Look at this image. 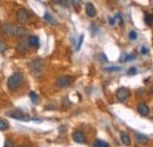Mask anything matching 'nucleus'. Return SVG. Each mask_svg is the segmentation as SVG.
Returning <instances> with one entry per match:
<instances>
[{
	"label": "nucleus",
	"instance_id": "obj_1",
	"mask_svg": "<svg viewBox=\"0 0 153 147\" xmlns=\"http://www.w3.org/2000/svg\"><path fill=\"white\" fill-rule=\"evenodd\" d=\"M1 32H2V34L7 36V37L21 38L26 36V30L24 27L16 26V25L10 24V22H5L1 25Z\"/></svg>",
	"mask_w": 153,
	"mask_h": 147
},
{
	"label": "nucleus",
	"instance_id": "obj_2",
	"mask_svg": "<svg viewBox=\"0 0 153 147\" xmlns=\"http://www.w3.org/2000/svg\"><path fill=\"white\" fill-rule=\"evenodd\" d=\"M28 68H30L31 74L34 78H40L44 73V61H42V59L41 58L32 59L28 64Z\"/></svg>",
	"mask_w": 153,
	"mask_h": 147
},
{
	"label": "nucleus",
	"instance_id": "obj_3",
	"mask_svg": "<svg viewBox=\"0 0 153 147\" xmlns=\"http://www.w3.org/2000/svg\"><path fill=\"white\" fill-rule=\"evenodd\" d=\"M22 84H24V75L21 73H13L7 80V86L11 91L18 90Z\"/></svg>",
	"mask_w": 153,
	"mask_h": 147
},
{
	"label": "nucleus",
	"instance_id": "obj_4",
	"mask_svg": "<svg viewBox=\"0 0 153 147\" xmlns=\"http://www.w3.org/2000/svg\"><path fill=\"white\" fill-rule=\"evenodd\" d=\"M7 115L13 118V119H16V120H19V121H28V120H31V118L27 114H25L22 111L18 110V108L7 112Z\"/></svg>",
	"mask_w": 153,
	"mask_h": 147
},
{
	"label": "nucleus",
	"instance_id": "obj_5",
	"mask_svg": "<svg viewBox=\"0 0 153 147\" xmlns=\"http://www.w3.org/2000/svg\"><path fill=\"white\" fill-rule=\"evenodd\" d=\"M73 82V78L71 75H60L56 81V85L59 88H66Z\"/></svg>",
	"mask_w": 153,
	"mask_h": 147
},
{
	"label": "nucleus",
	"instance_id": "obj_6",
	"mask_svg": "<svg viewBox=\"0 0 153 147\" xmlns=\"http://www.w3.org/2000/svg\"><path fill=\"white\" fill-rule=\"evenodd\" d=\"M115 95H117V99H118L119 101L124 102V101H126V100L128 99V97H130V90L126 88V87H120V88L117 90Z\"/></svg>",
	"mask_w": 153,
	"mask_h": 147
},
{
	"label": "nucleus",
	"instance_id": "obj_7",
	"mask_svg": "<svg viewBox=\"0 0 153 147\" xmlns=\"http://www.w3.org/2000/svg\"><path fill=\"white\" fill-rule=\"evenodd\" d=\"M30 19V13L27 12V10L25 8H19L17 12V20L19 21L20 24H25Z\"/></svg>",
	"mask_w": 153,
	"mask_h": 147
},
{
	"label": "nucleus",
	"instance_id": "obj_8",
	"mask_svg": "<svg viewBox=\"0 0 153 147\" xmlns=\"http://www.w3.org/2000/svg\"><path fill=\"white\" fill-rule=\"evenodd\" d=\"M73 140L78 144H85L86 143V137L81 131H76L73 133Z\"/></svg>",
	"mask_w": 153,
	"mask_h": 147
},
{
	"label": "nucleus",
	"instance_id": "obj_9",
	"mask_svg": "<svg viewBox=\"0 0 153 147\" xmlns=\"http://www.w3.org/2000/svg\"><path fill=\"white\" fill-rule=\"evenodd\" d=\"M137 111H138V113H139L141 117H147V115L150 114V107H149L146 104H144V102H141V104L138 105Z\"/></svg>",
	"mask_w": 153,
	"mask_h": 147
},
{
	"label": "nucleus",
	"instance_id": "obj_10",
	"mask_svg": "<svg viewBox=\"0 0 153 147\" xmlns=\"http://www.w3.org/2000/svg\"><path fill=\"white\" fill-rule=\"evenodd\" d=\"M85 10H86V14H87L90 18H93V17L97 16V10H96V7L93 6V4L87 2L86 6H85Z\"/></svg>",
	"mask_w": 153,
	"mask_h": 147
},
{
	"label": "nucleus",
	"instance_id": "obj_11",
	"mask_svg": "<svg viewBox=\"0 0 153 147\" xmlns=\"http://www.w3.org/2000/svg\"><path fill=\"white\" fill-rule=\"evenodd\" d=\"M27 44H28V46H30V47L38 48L39 44H40L39 38L37 37V36H30V37H28V40H27Z\"/></svg>",
	"mask_w": 153,
	"mask_h": 147
},
{
	"label": "nucleus",
	"instance_id": "obj_12",
	"mask_svg": "<svg viewBox=\"0 0 153 147\" xmlns=\"http://www.w3.org/2000/svg\"><path fill=\"white\" fill-rule=\"evenodd\" d=\"M28 48H30V46H28L27 41H20L19 44H18V46H17V51H18L19 53H25V52H27Z\"/></svg>",
	"mask_w": 153,
	"mask_h": 147
},
{
	"label": "nucleus",
	"instance_id": "obj_13",
	"mask_svg": "<svg viewBox=\"0 0 153 147\" xmlns=\"http://www.w3.org/2000/svg\"><path fill=\"white\" fill-rule=\"evenodd\" d=\"M120 139H121V141H123V144L125 146H130L131 145V138H130V135L127 133L120 132Z\"/></svg>",
	"mask_w": 153,
	"mask_h": 147
},
{
	"label": "nucleus",
	"instance_id": "obj_14",
	"mask_svg": "<svg viewBox=\"0 0 153 147\" xmlns=\"http://www.w3.org/2000/svg\"><path fill=\"white\" fill-rule=\"evenodd\" d=\"M135 139H137V141L139 143V144H141V145H146L147 143H149V138H147V135H144V134H140V133H137L135 134Z\"/></svg>",
	"mask_w": 153,
	"mask_h": 147
},
{
	"label": "nucleus",
	"instance_id": "obj_15",
	"mask_svg": "<svg viewBox=\"0 0 153 147\" xmlns=\"http://www.w3.org/2000/svg\"><path fill=\"white\" fill-rule=\"evenodd\" d=\"M28 95H30V99L32 100V102L37 105V104L39 102V97H38V94H37L36 92H33V91H32V92H30V94H28Z\"/></svg>",
	"mask_w": 153,
	"mask_h": 147
},
{
	"label": "nucleus",
	"instance_id": "obj_16",
	"mask_svg": "<svg viewBox=\"0 0 153 147\" xmlns=\"http://www.w3.org/2000/svg\"><path fill=\"white\" fill-rule=\"evenodd\" d=\"M61 106H62V108H64V110H67V108L71 106V101L68 100V98H67V97H65V98L61 100Z\"/></svg>",
	"mask_w": 153,
	"mask_h": 147
},
{
	"label": "nucleus",
	"instance_id": "obj_17",
	"mask_svg": "<svg viewBox=\"0 0 153 147\" xmlns=\"http://www.w3.org/2000/svg\"><path fill=\"white\" fill-rule=\"evenodd\" d=\"M93 147H110V145L102 140H96L93 144Z\"/></svg>",
	"mask_w": 153,
	"mask_h": 147
},
{
	"label": "nucleus",
	"instance_id": "obj_18",
	"mask_svg": "<svg viewBox=\"0 0 153 147\" xmlns=\"http://www.w3.org/2000/svg\"><path fill=\"white\" fill-rule=\"evenodd\" d=\"M8 122L6 121V120H4V119H0V131H6V129L8 128Z\"/></svg>",
	"mask_w": 153,
	"mask_h": 147
},
{
	"label": "nucleus",
	"instance_id": "obj_19",
	"mask_svg": "<svg viewBox=\"0 0 153 147\" xmlns=\"http://www.w3.org/2000/svg\"><path fill=\"white\" fill-rule=\"evenodd\" d=\"M145 22H146V25L147 26H151L152 25V22H153V17H152V14H146L145 16Z\"/></svg>",
	"mask_w": 153,
	"mask_h": 147
},
{
	"label": "nucleus",
	"instance_id": "obj_20",
	"mask_svg": "<svg viewBox=\"0 0 153 147\" xmlns=\"http://www.w3.org/2000/svg\"><path fill=\"white\" fill-rule=\"evenodd\" d=\"M44 19L46 20V21H48L50 24H57V21H56V19L52 18L48 13H45V16H44Z\"/></svg>",
	"mask_w": 153,
	"mask_h": 147
},
{
	"label": "nucleus",
	"instance_id": "obj_21",
	"mask_svg": "<svg viewBox=\"0 0 153 147\" xmlns=\"http://www.w3.org/2000/svg\"><path fill=\"white\" fill-rule=\"evenodd\" d=\"M105 71L106 72H118V71H120V67H118V66H110V67L105 68Z\"/></svg>",
	"mask_w": 153,
	"mask_h": 147
},
{
	"label": "nucleus",
	"instance_id": "obj_22",
	"mask_svg": "<svg viewBox=\"0 0 153 147\" xmlns=\"http://www.w3.org/2000/svg\"><path fill=\"white\" fill-rule=\"evenodd\" d=\"M6 48H7V45L5 44L4 40L0 39V53H4V52L6 51Z\"/></svg>",
	"mask_w": 153,
	"mask_h": 147
},
{
	"label": "nucleus",
	"instance_id": "obj_23",
	"mask_svg": "<svg viewBox=\"0 0 153 147\" xmlns=\"http://www.w3.org/2000/svg\"><path fill=\"white\" fill-rule=\"evenodd\" d=\"M53 4H59V5H64L66 6L67 5V0H52Z\"/></svg>",
	"mask_w": 153,
	"mask_h": 147
},
{
	"label": "nucleus",
	"instance_id": "obj_24",
	"mask_svg": "<svg viewBox=\"0 0 153 147\" xmlns=\"http://www.w3.org/2000/svg\"><path fill=\"white\" fill-rule=\"evenodd\" d=\"M82 40H84V34H81V37L79 38V42H78V45H76V51H79V50H80L81 44H82Z\"/></svg>",
	"mask_w": 153,
	"mask_h": 147
},
{
	"label": "nucleus",
	"instance_id": "obj_25",
	"mask_svg": "<svg viewBox=\"0 0 153 147\" xmlns=\"http://www.w3.org/2000/svg\"><path fill=\"white\" fill-rule=\"evenodd\" d=\"M5 147H16V146H14V144H13L10 139H7V140L5 141Z\"/></svg>",
	"mask_w": 153,
	"mask_h": 147
},
{
	"label": "nucleus",
	"instance_id": "obj_26",
	"mask_svg": "<svg viewBox=\"0 0 153 147\" xmlns=\"http://www.w3.org/2000/svg\"><path fill=\"white\" fill-rule=\"evenodd\" d=\"M128 37H130V39H131V40H135L138 36H137V33H135L134 31H131V32H130V34H128Z\"/></svg>",
	"mask_w": 153,
	"mask_h": 147
},
{
	"label": "nucleus",
	"instance_id": "obj_27",
	"mask_svg": "<svg viewBox=\"0 0 153 147\" xmlns=\"http://www.w3.org/2000/svg\"><path fill=\"white\" fill-rule=\"evenodd\" d=\"M135 72H137V68L135 67H131L127 73H128V75H133V74H135Z\"/></svg>",
	"mask_w": 153,
	"mask_h": 147
},
{
	"label": "nucleus",
	"instance_id": "obj_28",
	"mask_svg": "<svg viewBox=\"0 0 153 147\" xmlns=\"http://www.w3.org/2000/svg\"><path fill=\"white\" fill-rule=\"evenodd\" d=\"M126 60H127V54H126V53H123L121 56H120V59H119V61L123 62V61H126Z\"/></svg>",
	"mask_w": 153,
	"mask_h": 147
},
{
	"label": "nucleus",
	"instance_id": "obj_29",
	"mask_svg": "<svg viewBox=\"0 0 153 147\" xmlns=\"http://www.w3.org/2000/svg\"><path fill=\"white\" fill-rule=\"evenodd\" d=\"M114 19H117L118 21H120V24H123V18H121V14H120V13H117Z\"/></svg>",
	"mask_w": 153,
	"mask_h": 147
},
{
	"label": "nucleus",
	"instance_id": "obj_30",
	"mask_svg": "<svg viewBox=\"0 0 153 147\" xmlns=\"http://www.w3.org/2000/svg\"><path fill=\"white\" fill-rule=\"evenodd\" d=\"M72 2L74 4V6L78 7V6H80V5H81V2H82V1H81V0H72Z\"/></svg>",
	"mask_w": 153,
	"mask_h": 147
},
{
	"label": "nucleus",
	"instance_id": "obj_31",
	"mask_svg": "<svg viewBox=\"0 0 153 147\" xmlns=\"http://www.w3.org/2000/svg\"><path fill=\"white\" fill-rule=\"evenodd\" d=\"M140 52H141V54H147L149 53V50L146 47H141V51Z\"/></svg>",
	"mask_w": 153,
	"mask_h": 147
},
{
	"label": "nucleus",
	"instance_id": "obj_32",
	"mask_svg": "<svg viewBox=\"0 0 153 147\" xmlns=\"http://www.w3.org/2000/svg\"><path fill=\"white\" fill-rule=\"evenodd\" d=\"M108 21H110V24H111V25H114V24H115V19L114 18H110V19H108Z\"/></svg>",
	"mask_w": 153,
	"mask_h": 147
},
{
	"label": "nucleus",
	"instance_id": "obj_33",
	"mask_svg": "<svg viewBox=\"0 0 153 147\" xmlns=\"http://www.w3.org/2000/svg\"><path fill=\"white\" fill-rule=\"evenodd\" d=\"M134 58H135L134 55H127V60H126V61H130V60H133Z\"/></svg>",
	"mask_w": 153,
	"mask_h": 147
},
{
	"label": "nucleus",
	"instance_id": "obj_34",
	"mask_svg": "<svg viewBox=\"0 0 153 147\" xmlns=\"http://www.w3.org/2000/svg\"><path fill=\"white\" fill-rule=\"evenodd\" d=\"M18 147H28V146H25V145H20V146H18Z\"/></svg>",
	"mask_w": 153,
	"mask_h": 147
}]
</instances>
